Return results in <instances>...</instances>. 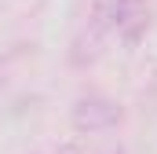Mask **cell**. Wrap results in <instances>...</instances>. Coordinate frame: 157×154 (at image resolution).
Wrapping results in <instances>:
<instances>
[{
	"instance_id": "1",
	"label": "cell",
	"mask_w": 157,
	"mask_h": 154,
	"mask_svg": "<svg viewBox=\"0 0 157 154\" xmlns=\"http://www.w3.org/2000/svg\"><path fill=\"white\" fill-rule=\"evenodd\" d=\"M70 121L80 136H95V132H113L124 121V107L106 99V95H80L70 110Z\"/></svg>"
},
{
	"instance_id": "2",
	"label": "cell",
	"mask_w": 157,
	"mask_h": 154,
	"mask_svg": "<svg viewBox=\"0 0 157 154\" xmlns=\"http://www.w3.org/2000/svg\"><path fill=\"white\" fill-rule=\"evenodd\" d=\"M135 0H91V33L95 37H102V33H110V30H121L132 15H135Z\"/></svg>"
},
{
	"instance_id": "3",
	"label": "cell",
	"mask_w": 157,
	"mask_h": 154,
	"mask_svg": "<svg viewBox=\"0 0 157 154\" xmlns=\"http://www.w3.org/2000/svg\"><path fill=\"white\" fill-rule=\"evenodd\" d=\"M55 154H84V151H80L77 143H62V147H59V151H55Z\"/></svg>"
},
{
	"instance_id": "4",
	"label": "cell",
	"mask_w": 157,
	"mask_h": 154,
	"mask_svg": "<svg viewBox=\"0 0 157 154\" xmlns=\"http://www.w3.org/2000/svg\"><path fill=\"white\" fill-rule=\"evenodd\" d=\"M110 154H124V147H117V151H110Z\"/></svg>"
},
{
	"instance_id": "5",
	"label": "cell",
	"mask_w": 157,
	"mask_h": 154,
	"mask_svg": "<svg viewBox=\"0 0 157 154\" xmlns=\"http://www.w3.org/2000/svg\"><path fill=\"white\" fill-rule=\"evenodd\" d=\"M135 4H139V0H135Z\"/></svg>"
}]
</instances>
